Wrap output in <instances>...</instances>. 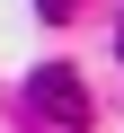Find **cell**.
I'll return each instance as SVG.
<instances>
[{"mask_svg": "<svg viewBox=\"0 0 124 133\" xmlns=\"http://www.w3.org/2000/svg\"><path fill=\"white\" fill-rule=\"evenodd\" d=\"M44 9H53V18H62V9H71V0H44Z\"/></svg>", "mask_w": 124, "mask_h": 133, "instance_id": "cell-2", "label": "cell"}, {"mask_svg": "<svg viewBox=\"0 0 124 133\" xmlns=\"http://www.w3.org/2000/svg\"><path fill=\"white\" fill-rule=\"evenodd\" d=\"M27 107H36L44 124H62V133L89 124V89H80V71H62V62H44V71L27 80Z\"/></svg>", "mask_w": 124, "mask_h": 133, "instance_id": "cell-1", "label": "cell"}]
</instances>
